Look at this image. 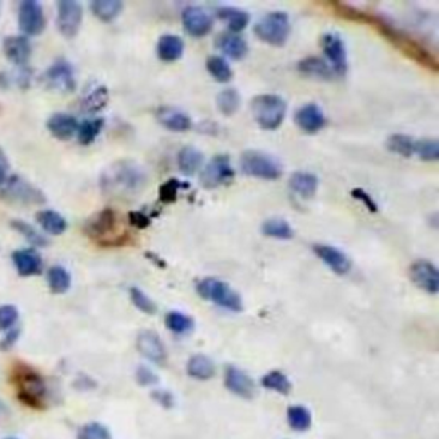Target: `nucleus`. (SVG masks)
Listing matches in <instances>:
<instances>
[{
  "label": "nucleus",
  "instance_id": "obj_1",
  "mask_svg": "<svg viewBox=\"0 0 439 439\" xmlns=\"http://www.w3.org/2000/svg\"><path fill=\"white\" fill-rule=\"evenodd\" d=\"M100 186L103 193L114 198H134L145 189L146 174L138 163L121 160L103 172Z\"/></svg>",
  "mask_w": 439,
  "mask_h": 439
},
{
  "label": "nucleus",
  "instance_id": "obj_2",
  "mask_svg": "<svg viewBox=\"0 0 439 439\" xmlns=\"http://www.w3.org/2000/svg\"><path fill=\"white\" fill-rule=\"evenodd\" d=\"M369 26L376 28L383 37L388 38L390 43H393V45L397 47L402 54H405L409 59H414L415 62L421 64V66L426 67V69L438 71L436 55H434L431 50H427L424 45H421V43H419L415 38L402 33V31H398L397 28L391 26L388 21H385V19L378 18L376 14L371 16Z\"/></svg>",
  "mask_w": 439,
  "mask_h": 439
},
{
  "label": "nucleus",
  "instance_id": "obj_3",
  "mask_svg": "<svg viewBox=\"0 0 439 439\" xmlns=\"http://www.w3.org/2000/svg\"><path fill=\"white\" fill-rule=\"evenodd\" d=\"M251 110L261 129L275 131L285 121L287 103L278 95H259L251 103Z\"/></svg>",
  "mask_w": 439,
  "mask_h": 439
},
{
  "label": "nucleus",
  "instance_id": "obj_4",
  "mask_svg": "<svg viewBox=\"0 0 439 439\" xmlns=\"http://www.w3.org/2000/svg\"><path fill=\"white\" fill-rule=\"evenodd\" d=\"M198 294L206 301L215 302V304L223 307L232 313H241L242 311V299L229 283L217 280V278H205L196 287Z\"/></svg>",
  "mask_w": 439,
  "mask_h": 439
},
{
  "label": "nucleus",
  "instance_id": "obj_5",
  "mask_svg": "<svg viewBox=\"0 0 439 439\" xmlns=\"http://www.w3.org/2000/svg\"><path fill=\"white\" fill-rule=\"evenodd\" d=\"M290 33V19L283 11H275V13L266 14L265 18L259 19L258 25L254 26V35L261 42L268 43L273 47L285 45L287 38Z\"/></svg>",
  "mask_w": 439,
  "mask_h": 439
},
{
  "label": "nucleus",
  "instance_id": "obj_6",
  "mask_svg": "<svg viewBox=\"0 0 439 439\" xmlns=\"http://www.w3.org/2000/svg\"><path fill=\"white\" fill-rule=\"evenodd\" d=\"M16 386H18L19 398L31 407H43L47 400V385L45 379L35 373L33 369H21L16 371Z\"/></svg>",
  "mask_w": 439,
  "mask_h": 439
},
{
  "label": "nucleus",
  "instance_id": "obj_7",
  "mask_svg": "<svg viewBox=\"0 0 439 439\" xmlns=\"http://www.w3.org/2000/svg\"><path fill=\"white\" fill-rule=\"evenodd\" d=\"M241 170L251 177L265 179V181H277L282 177V165L270 155L261 151H246L241 157Z\"/></svg>",
  "mask_w": 439,
  "mask_h": 439
},
{
  "label": "nucleus",
  "instance_id": "obj_8",
  "mask_svg": "<svg viewBox=\"0 0 439 439\" xmlns=\"http://www.w3.org/2000/svg\"><path fill=\"white\" fill-rule=\"evenodd\" d=\"M0 193L9 201L21 203V205H43L45 203V196L42 191L18 175L7 177V181L0 186Z\"/></svg>",
  "mask_w": 439,
  "mask_h": 439
},
{
  "label": "nucleus",
  "instance_id": "obj_9",
  "mask_svg": "<svg viewBox=\"0 0 439 439\" xmlns=\"http://www.w3.org/2000/svg\"><path fill=\"white\" fill-rule=\"evenodd\" d=\"M234 177L235 170L232 169L230 158L227 155H215L201 172V186L206 189H217V187L234 181Z\"/></svg>",
  "mask_w": 439,
  "mask_h": 439
},
{
  "label": "nucleus",
  "instance_id": "obj_10",
  "mask_svg": "<svg viewBox=\"0 0 439 439\" xmlns=\"http://www.w3.org/2000/svg\"><path fill=\"white\" fill-rule=\"evenodd\" d=\"M117 230V215L114 210H103L86 223L85 232L88 237L95 239L98 244L110 246V237Z\"/></svg>",
  "mask_w": 439,
  "mask_h": 439
},
{
  "label": "nucleus",
  "instance_id": "obj_11",
  "mask_svg": "<svg viewBox=\"0 0 439 439\" xmlns=\"http://www.w3.org/2000/svg\"><path fill=\"white\" fill-rule=\"evenodd\" d=\"M83 23V6L74 0L57 4V28L66 38H74Z\"/></svg>",
  "mask_w": 439,
  "mask_h": 439
},
{
  "label": "nucleus",
  "instance_id": "obj_12",
  "mask_svg": "<svg viewBox=\"0 0 439 439\" xmlns=\"http://www.w3.org/2000/svg\"><path fill=\"white\" fill-rule=\"evenodd\" d=\"M47 26L43 7L35 0H25L19 7V28L28 37H38Z\"/></svg>",
  "mask_w": 439,
  "mask_h": 439
},
{
  "label": "nucleus",
  "instance_id": "obj_13",
  "mask_svg": "<svg viewBox=\"0 0 439 439\" xmlns=\"http://www.w3.org/2000/svg\"><path fill=\"white\" fill-rule=\"evenodd\" d=\"M45 83L50 90L59 91V93H73L76 90L73 66L67 61H57L52 64L45 73Z\"/></svg>",
  "mask_w": 439,
  "mask_h": 439
},
{
  "label": "nucleus",
  "instance_id": "obj_14",
  "mask_svg": "<svg viewBox=\"0 0 439 439\" xmlns=\"http://www.w3.org/2000/svg\"><path fill=\"white\" fill-rule=\"evenodd\" d=\"M182 25L187 35L194 38L206 37L213 28V19L203 7L189 6L182 11Z\"/></svg>",
  "mask_w": 439,
  "mask_h": 439
},
{
  "label": "nucleus",
  "instance_id": "obj_15",
  "mask_svg": "<svg viewBox=\"0 0 439 439\" xmlns=\"http://www.w3.org/2000/svg\"><path fill=\"white\" fill-rule=\"evenodd\" d=\"M136 347H138L139 354H141L143 357H146L148 361L155 362V364H158V366L165 364L167 349H165V345H163L162 338H160L155 331L143 330L141 333L138 335Z\"/></svg>",
  "mask_w": 439,
  "mask_h": 439
},
{
  "label": "nucleus",
  "instance_id": "obj_16",
  "mask_svg": "<svg viewBox=\"0 0 439 439\" xmlns=\"http://www.w3.org/2000/svg\"><path fill=\"white\" fill-rule=\"evenodd\" d=\"M321 47L323 54L326 55V59L330 61L331 69L335 74L342 76L347 73V50L343 45V40L335 33H326L321 38Z\"/></svg>",
  "mask_w": 439,
  "mask_h": 439
},
{
  "label": "nucleus",
  "instance_id": "obj_17",
  "mask_svg": "<svg viewBox=\"0 0 439 439\" xmlns=\"http://www.w3.org/2000/svg\"><path fill=\"white\" fill-rule=\"evenodd\" d=\"M410 278L419 289L426 290L429 294H438L439 290V271L431 261H415L410 266Z\"/></svg>",
  "mask_w": 439,
  "mask_h": 439
},
{
  "label": "nucleus",
  "instance_id": "obj_18",
  "mask_svg": "<svg viewBox=\"0 0 439 439\" xmlns=\"http://www.w3.org/2000/svg\"><path fill=\"white\" fill-rule=\"evenodd\" d=\"M225 386L227 390L241 398H253L256 393V385L251 376H247L244 371L235 366H229L225 369Z\"/></svg>",
  "mask_w": 439,
  "mask_h": 439
},
{
  "label": "nucleus",
  "instance_id": "obj_19",
  "mask_svg": "<svg viewBox=\"0 0 439 439\" xmlns=\"http://www.w3.org/2000/svg\"><path fill=\"white\" fill-rule=\"evenodd\" d=\"M314 253H316V256L337 275H347L350 270H352V261H350V258L347 256V254H343L340 249H337V247L316 244L314 246Z\"/></svg>",
  "mask_w": 439,
  "mask_h": 439
},
{
  "label": "nucleus",
  "instance_id": "obj_20",
  "mask_svg": "<svg viewBox=\"0 0 439 439\" xmlns=\"http://www.w3.org/2000/svg\"><path fill=\"white\" fill-rule=\"evenodd\" d=\"M295 124L307 134H316L326 126V117L323 110L314 103H307L295 112Z\"/></svg>",
  "mask_w": 439,
  "mask_h": 439
},
{
  "label": "nucleus",
  "instance_id": "obj_21",
  "mask_svg": "<svg viewBox=\"0 0 439 439\" xmlns=\"http://www.w3.org/2000/svg\"><path fill=\"white\" fill-rule=\"evenodd\" d=\"M13 263L21 277H35L43 270L42 256L35 249H19L13 253Z\"/></svg>",
  "mask_w": 439,
  "mask_h": 439
},
{
  "label": "nucleus",
  "instance_id": "obj_22",
  "mask_svg": "<svg viewBox=\"0 0 439 439\" xmlns=\"http://www.w3.org/2000/svg\"><path fill=\"white\" fill-rule=\"evenodd\" d=\"M4 52H6L7 59L21 69V67H26V64L31 57V43L26 37L16 35V37L6 38V42H4Z\"/></svg>",
  "mask_w": 439,
  "mask_h": 439
},
{
  "label": "nucleus",
  "instance_id": "obj_23",
  "mask_svg": "<svg viewBox=\"0 0 439 439\" xmlns=\"http://www.w3.org/2000/svg\"><path fill=\"white\" fill-rule=\"evenodd\" d=\"M157 119L163 127L174 133H186L193 127V121L182 110L172 109V107H162L157 110Z\"/></svg>",
  "mask_w": 439,
  "mask_h": 439
},
{
  "label": "nucleus",
  "instance_id": "obj_24",
  "mask_svg": "<svg viewBox=\"0 0 439 439\" xmlns=\"http://www.w3.org/2000/svg\"><path fill=\"white\" fill-rule=\"evenodd\" d=\"M78 126L79 122L69 114H54L49 119V122H47V127H49L50 133L57 139H62V141L73 138L78 133Z\"/></svg>",
  "mask_w": 439,
  "mask_h": 439
},
{
  "label": "nucleus",
  "instance_id": "obj_25",
  "mask_svg": "<svg viewBox=\"0 0 439 439\" xmlns=\"http://www.w3.org/2000/svg\"><path fill=\"white\" fill-rule=\"evenodd\" d=\"M318 177L311 172H295L290 177V189L304 199H311L318 191Z\"/></svg>",
  "mask_w": 439,
  "mask_h": 439
},
{
  "label": "nucleus",
  "instance_id": "obj_26",
  "mask_svg": "<svg viewBox=\"0 0 439 439\" xmlns=\"http://www.w3.org/2000/svg\"><path fill=\"white\" fill-rule=\"evenodd\" d=\"M186 369H187V374H189L191 378L199 379V381H208V379L213 378L215 373H217L215 362L211 361L210 357H206V355H203V354L193 355V357L187 361Z\"/></svg>",
  "mask_w": 439,
  "mask_h": 439
},
{
  "label": "nucleus",
  "instance_id": "obj_27",
  "mask_svg": "<svg viewBox=\"0 0 439 439\" xmlns=\"http://www.w3.org/2000/svg\"><path fill=\"white\" fill-rule=\"evenodd\" d=\"M299 71L302 74H306L307 78H313V79H323V81H328L335 76L333 69L325 59H319V57H307L304 61L299 62Z\"/></svg>",
  "mask_w": 439,
  "mask_h": 439
},
{
  "label": "nucleus",
  "instance_id": "obj_28",
  "mask_svg": "<svg viewBox=\"0 0 439 439\" xmlns=\"http://www.w3.org/2000/svg\"><path fill=\"white\" fill-rule=\"evenodd\" d=\"M217 45L227 57L234 59V61H241V59H244L247 54V42L235 33H223L222 37L218 38Z\"/></svg>",
  "mask_w": 439,
  "mask_h": 439
},
{
  "label": "nucleus",
  "instance_id": "obj_29",
  "mask_svg": "<svg viewBox=\"0 0 439 439\" xmlns=\"http://www.w3.org/2000/svg\"><path fill=\"white\" fill-rule=\"evenodd\" d=\"M203 162H205L203 153L193 146H186L179 151V157H177L179 169H181L182 174L187 175V177H191V175H194L196 172L201 169Z\"/></svg>",
  "mask_w": 439,
  "mask_h": 439
},
{
  "label": "nucleus",
  "instance_id": "obj_30",
  "mask_svg": "<svg viewBox=\"0 0 439 439\" xmlns=\"http://www.w3.org/2000/svg\"><path fill=\"white\" fill-rule=\"evenodd\" d=\"M158 57L165 62L179 61L184 54V42L182 38L175 37V35H165L160 38L158 42Z\"/></svg>",
  "mask_w": 439,
  "mask_h": 439
},
{
  "label": "nucleus",
  "instance_id": "obj_31",
  "mask_svg": "<svg viewBox=\"0 0 439 439\" xmlns=\"http://www.w3.org/2000/svg\"><path fill=\"white\" fill-rule=\"evenodd\" d=\"M37 220L43 230L52 235H62L67 230V222L61 213L54 210H42L38 211Z\"/></svg>",
  "mask_w": 439,
  "mask_h": 439
},
{
  "label": "nucleus",
  "instance_id": "obj_32",
  "mask_svg": "<svg viewBox=\"0 0 439 439\" xmlns=\"http://www.w3.org/2000/svg\"><path fill=\"white\" fill-rule=\"evenodd\" d=\"M218 18L223 19L227 23V26H229L230 33L235 35L249 25V14L246 11L239 9V7H220Z\"/></svg>",
  "mask_w": 439,
  "mask_h": 439
},
{
  "label": "nucleus",
  "instance_id": "obj_33",
  "mask_svg": "<svg viewBox=\"0 0 439 439\" xmlns=\"http://www.w3.org/2000/svg\"><path fill=\"white\" fill-rule=\"evenodd\" d=\"M109 103V90L102 85H93L86 91L81 100V107L85 112H100Z\"/></svg>",
  "mask_w": 439,
  "mask_h": 439
},
{
  "label": "nucleus",
  "instance_id": "obj_34",
  "mask_svg": "<svg viewBox=\"0 0 439 439\" xmlns=\"http://www.w3.org/2000/svg\"><path fill=\"white\" fill-rule=\"evenodd\" d=\"M287 421H289V426L292 427L294 431L297 433H304L313 424V415H311L309 409L302 405H292L289 407L287 410Z\"/></svg>",
  "mask_w": 439,
  "mask_h": 439
},
{
  "label": "nucleus",
  "instance_id": "obj_35",
  "mask_svg": "<svg viewBox=\"0 0 439 439\" xmlns=\"http://www.w3.org/2000/svg\"><path fill=\"white\" fill-rule=\"evenodd\" d=\"M124 4L121 0H97V2L91 4V11L97 16L100 21L110 23L121 14Z\"/></svg>",
  "mask_w": 439,
  "mask_h": 439
},
{
  "label": "nucleus",
  "instance_id": "obj_36",
  "mask_svg": "<svg viewBox=\"0 0 439 439\" xmlns=\"http://www.w3.org/2000/svg\"><path fill=\"white\" fill-rule=\"evenodd\" d=\"M261 386L266 390L277 391L280 395H289L292 391V385H290V379L282 373V371H270L268 374H265L261 379Z\"/></svg>",
  "mask_w": 439,
  "mask_h": 439
},
{
  "label": "nucleus",
  "instance_id": "obj_37",
  "mask_svg": "<svg viewBox=\"0 0 439 439\" xmlns=\"http://www.w3.org/2000/svg\"><path fill=\"white\" fill-rule=\"evenodd\" d=\"M11 227H13L16 232L21 234L23 237H25L26 241L30 242V244L33 247L49 246V241H47L45 235L40 234L33 225H30V223L23 222V220H13V222H11Z\"/></svg>",
  "mask_w": 439,
  "mask_h": 439
},
{
  "label": "nucleus",
  "instance_id": "obj_38",
  "mask_svg": "<svg viewBox=\"0 0 439 439\" xmlns=\"http://www.w3.org/2000/svg\"><path fill=\"white\" fill-rule=\"evenodd\" d=\"M263 234L266 237H273V239H282V241H287V239L294 237V229L282 218H270L263 223Z\"/></svg>",
  "mask_w": 439,
  "mask_h": 439
},
{
  "label": "nucleus",
  "instance_id": "obj_39",
  "mask_svg": "<svg viewBox=\"0 0 439 439\" xmlns=\"http://www.w3.org/2000/svg\"><path fill=\"white\" fill-rule=\"evenodd\" d=\"M103 126H105V121L103 119H88V121H83L78 126V139L81 145H91L95 139L98 138V134L102 133Z\"/></svg>",
  "mask_w": 439,
  "mask_h": 439
},
{
  "label": "nucleus",
  "instance_id": "obj_40",
  "mask_svg": "<svg viewBox=\"0 0 439 439\" xmlns=\"http://www.w3.org/2000/svg\"><path fill=\"white\" fill-rule=\"evenodd\" d=\"M217 103L220 112L223 115H227V117H230V115H234L235 112L241 109V95H239V91L235 88H227V90H223L218 95Z\"/></svg>",
  "mask_w": 439,
  "mask_h": 439
},
{
  "label": "nucleus",
  "instance_id": "obj_41",
  "mask_svg": "<svg viewBox=\"0 0 439 439\" xmlns=\"http://www.w3.org/2000/svg\"><path fill=\"white\" fill-rule=\"evenodd\" d=\"M165 325L172 333L186 335L194 328V319L187 316V314L179 313V311H172V313L167 314Z\"/></svg>",
  "mask_w": 439,
  "mask_h": 439
},
{
  "label": "nucleus",
  "instance_id": "obj_42",
  "mask_svg": "<svg viewBox=\"0 0 439 439\" xmlns=\"http://www.w3.org/2000/svg\"><path fill=\"white\" fill-rule=\"evenodd\" d=\"M49 287L54 294H66L71 289V275L62 266H52L49 270Z\"/></svg>",
  "mask_w": 439,
  "mask_h": 439
},
{
  "label": "nucleus",
  "instance_id": "obj_43",
  "mask_svg": "<svg viewBox=\"0 0 439 439\" xmlns=\"http://www.w3.org/2000/svg\"><path fill=\"white\" fill-rule=\"evenodd\" d=\"M208 73L213 76L218 83H229L232 79V69H230V64L225 61L223 57H210L206 62Z\"/></svg>",
  "mask_w": 439,
  "mask_h": 439
},
{
  "label": "nucleus",
  "instance_id": "obj_44",
  "mask_svg": "<svg viewBox=\"0 0 439 439\" xmlns=\"http://www.w3.org/2000/svg\"><path fill=\"white\" fill-rule=\"evenodd\" d=\"M386 146H388V150L391 151V153H397L405 158H410L414 155L415 141L407 134H393V136H390Z\"/></svg>",
  "mask_w": 439,
  "mask_h": 439
},
{
  "label": "nucleus",
  "instance_id": "obj_45",
  "mask_svg": "<svg viewBox=\"0 0 439 439\" xmlns=\"http://www.w3.org/2000/svg\"><path fill=\"white\" fill-rule=\"evenodd\" d=\"M414 153L419 155L426 162H436L439 158V145L436 139H421L415 141Z\"/></svg>",
  "mask_w": 439,
  "mask_h": 439
},
{
  "label": "nucleus",
  "instance_id": "obj_46",
  "mask_svg": "<svg viewBox=\"0 0 439 439\" xmlns=\"http://www.w3.org/2000/svg\"><path fill=\"white\" fill-rule=\"evenodd\" d=\"M182 187H187V184H182L179 179H170V181L162 184V187H160V201L165 203V205L175 203Z\"/></svg>",
  "mask_w": 439,
  "mask_h": 439
},
{
  "label": "nucleus",
  "instance_id": "obj_47",
  "mask_svg": "<svg viewBox=\"0 0 439 439\" xmlns=\"http://www.w3.org/2000/svg\"><path fill=\"white\" fill-rule=\"evenodd\" d=\"M131 301H133V304L138 307L141 313L151 314V316L157 314V311H158L157 304H155V302L151 301V299L148 297L141 289H138V287H133V289H131Z\"/></svg>",
  "mask_w": 439,
  "mask_h": 439
},
{
  "label": "nucleus",
  "instance_id": "obj_48",
  "mask_svg": "<svg viewBox=\"0 0 439 439\" xmlns=\"http://www.w3.org/2000/svg\"><path fill=\"white\" fill-rule=\"evenodd\" d=\"M78 439H112L110 431L98 422H90L83 426L78 433Z\"/></svg>",
  "mask_w": 439,
  "mask_h": 439
},
{
  "label": "nucleus",
  "instance_id": "obj_49",
  "mask_svg": "<svg viewBox=\"0 0 439 439\" xmlns=\"http://www.w3.org/2000/svg\"><path fill=\"white\" fill-rule=\"evenodd\" d=\"M19 313L14 306H0V331H9L18 323Z\"/></svg>",
  "mask_w": 439,
  "mask_h": 439
},
{
  "label": "nucleus",
  "instance_id": "obj_50",
  "mask_svg": "<svg viewBox=\"0 0 439 439\" xmlns=\"http://www.w3.org/2000/svg\"><path fill=\"white\" fill-rule=\"evenodd\" d=\"M136 379H138V383L141 386H155L158 385V376L153 373V371H150L148 367L141 366L138 367V373H136Z\"/></svg>",
  "mask_w": 439,
  "mask_h": 439
},
{
  "label": "nucleus",
  "instance_id": "obj_51",
  "mask_svg": "<svg viewBox=\"0 0 439 439\" xmlns=\"http://www.w3.org/2000/svg\"><path fill=\"white\" fill-rule=\"evenodd\" d=\"M19 337H21V328H18V326H14V328H11L9 331H6L4 338L0 340V350L13 349L16 343H18Z\"/></svg>",
  "mask_w": 439,
  "mask_h": 439
},
{
  "label": "nucleus",
  "instance_id": "obj_52",
  "mask_svg": "<svg viewBox=\"0 0 439 439\" xmlns=\"http://www.w3.org/2000/svg\"><path fill=\"white\" fill-rule=\"evenodd\" d=\"M352 196H354L355 199H357V201L364 203V206L367 208V210L373 211V213H376L378 205H376V201H374V199L371 198L369 193H366L364 189H352Z\"/></svg>",
  "mask_w": 439,
  "mask_h": 439
},
{
  "label": "nucleus",
  "instance_id": "obj_53",
  "mask_svg": "<svg viewBox=\"0 0 439 439\" xmlns=\"http://www.w3.org/2000/svg\"><path fill=\"white\" fill-rule=\"evenodd\" d=\"M129 222L131 225L136 227V229H148V227L151 225V218L143 213V211H131Z\"/></svg>",
  "mask_w": 439,
  "mask_h": 439
},
{
  "label": "nucleus",
  "instance_id": "obj_54",
  "mask_svg": "<svg viewBox=\"0 0 439 439\" xmlns=\"http://www.w3.org/2000/svg\"><path fill=\"white\" fill-rule=\"evenodd\" d=\"M151 397H153V400L158 402L160 405L165 407V409H172V407H174V403H175L174 395H172L170 391H165V390L153 391V395H151Z\"/></svg>",
  "mask_w": 439,
  "mask_h": 439
},
{
  "label": "nucleus",
  "instance_id": "obj_55",
  "mask_svg": "<svg viewBox=\"0 0 439 439\" xmlns=\"http://www.w3.org/2000/svg\"><path fill=\"white\" fill-rule=\"evenodd\" d=\"M7 172H9V160L4 155V151L0 150V186L7 181Z\"/></svg>",
  "mask_w": 439,
  "mask_h": 439
},
{
  "label": "nucleus",
  "instance_id": "obj_56",
  "mask_svg": "<svg viewBox=\"0 0 439 439\" xmlns=\"http://www.w3.org/2000/svg\"><path fill=\"white\" fill-rule=\"evenodd\" d=\"M6 439H16V438H6Z\"/></svg>",
  "mask_w": 439,
  "mask_h": 439
}]
</instances>
